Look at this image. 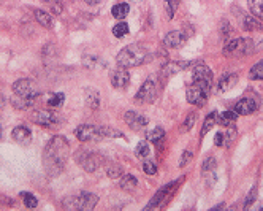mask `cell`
Here are the masks:
<instances>
[{
	"label": "cell",
	"instance_id": "obj_1",
	"mask_svg": "<svg viewBox=\"0 0 263 211\" xmlns=\"http://www.w3.org/2000/svg\"><path fill=\"white\" fill-rule=\"evenodd\" d=\"M70 143L64 135H54L43 148V168L48 177H59L68 160Z\"/></svg>",
	"mask_w": 263,
	"mask_h": 211
},
{
	"label": "cell",
	"instance_id": "obj_2",
	"mask_svg": "<svg viewBox=\"0 0 263 211\" xmlns=\"http://www.w3.org/2000/svg\"><path fill=\"white\" fill-rule=\"evenodd\" d=\"M190 75H192V81L186 89L187 102L195 105V107H203L209 99V92L212 88V72L203 62H198L194 64Z\"/></svg>",
	"mask_w": 263,
	"mask_h": 211
},
{
	"label": "cell",
	"instance_id": "obj_3",
	"mask_svg": "<svg viewBox=\"0 0 263 211\" xmlns=\"http://www.w3.org/2000/svg\"><path fill=\"white\" fill-rule=\"evenodd\" d=\"M148 57H149V51L146 46L135 43V45H128L124 50L119 51V54L116 56V62L119 67L134 68L145 64L148 61Z\"/></svg>",
	"mask_w": 263,
	"mask_h": 211
},
{
	"label": "cell",
	"instance_id": "obj_4",
	"mask_svg": "<svg viewBox=\"0 0 263 211\" xmlns=\"http://www.w3.org/2000/svg\"><path fill=\"white\" fill-rule=\"evenodd\" d=\"M255 41L250 38H235L229 41L222 50V54L230 59H238V57L249 56L255 51Z\"/></svg>",
	"mask_w": 263,
	"mask_h": 211
},
{
	"label": "cell",
	"instance_id": "obj_5",
	"mask_svg": "<svg viewBox=\"0 0 263 211\" xmlns=\"http://www.w3.org/2000/svg\"><path fill=\"white\" fill-rule=\"evenodd\" d=\"M97 202H99V197L95 194L81 192V194L73 195V197H67L62 205H64V208H68V209L89 211V209H94V206L97 205Z\"/></svg>",
	"mask_w": 263,
	"mask_h": 211
},
{
	"label": "cell",
	"instance_id": "obj_6",
	"mask_svg": "<svg viewBox=\"0 0 263 211\" xmlns=\"http://www.w3.org/2000/svg\"><path fill=\"white\" fill-rule=\"evenodd\" d=\"M76 162L78 165H81L86 172H97L103 163H105V159L97 154V152H92V151H84L81 149L76 152Z\"/></svg>",
	"mask_w": 263,
	"mask_h": 211
},
{
	"label": "cell",
	"instance_id": "obj_7",
	"mask_svg": "<svg viewBox=\"0 0 263 211\" xmlns=\"http://www.w3.org/2000/svg\"><path fill=\"white\" fill-rule=\"evenodd\" d=\"M11 89H13V94H16V96L32 99V100H37L40 96L38 86L35 85L32 79H27V78H21V79L15 81V83L11 85Z\"/></svg>",
	"mask_w": 263,
	"mask_h": 211
},
{
	"label": "cell",
	"instance_id": "obj_8",
	"mask_svg": "<svg viewBox=\"0 0 263 211\" xmlns=\"http://www.w3.org/2000/svg\"><path fill=\"white\" fill-rule=\"evenodd\" d=\"M32 121L41 127L53 129L61 124L62 118H61V114L54 111V108L53 110H35L32 113Z\"/></svg>",
	"mask_w": 263,
	"mask_h": 211
},
{
	"label": "cell",
	"instance_id": "obj_9",
	"mask_svg": "<svg viewBox=\"0 0 263 211\" xmlns=\"http://www.w3.org/2000/svg\"><path fill=\"white\" fill-rule=\"evenodd\" d=\"M75 135L79 142L82 143H89V142H99L102 140L100 134V125H91V124H82L75 129Z\"/></svg>",
	"mask_w": 263,
	"mask_h": 211
},
{
	"label": "cell",
	"instance_id": "obj_10",
	"mask_svg": "<svg viewBox=\"0 0 263 211\" xmlns=\"http://www.w3.org/2000/svg\"><path fill=\"white\" fill-rule=\"evenodd\" d=\"M157 99V85L152 79H146L141 85L138 92L135 94V102L137 103H152Z\"/></svg>",
	"mask_w": 263,
	"mask_h": 211
},
{
	"label": "cell",
	"instance_id": "obj_11",
	"mask_svg": "<svg viewBox=\"0 0 263 211\" xmlns=\"http://www.w3.org/2000/svg\"><path fill=\"white\" fill-rule=\"evenodd\" d=\"M258 110V100L254 97H243L241 100H238L235 105V111L238 116H249Z\"/></svg>",
	"mask_w": 263,
	"mask_h": 211
},
{
	"label": "cell",
	"instance_id": "obj_12",
	"mask_svg": "<svg viewBox=\"0 0 263 211\" xmlns=\"http://www.w3.org/2000/svg\"><path fill=\"white\" fill-rule=\"evenodd\" d=\"M124 121L132 129V131H141V129H145L149 124L146 116H143V114H140V113H137L134 110H128L124 114Z\"/></svg>",
	"mask_w": 263,
	"mask_h": 211
},
{
	"label": "cell",
	"instance_id": "obj_13",
	"mask_svg": "<svg viewBox=\"0 0 263 211\" xmlns=\"http://www.w3.org/2000/svg\"><path fill=\"white\" fill-rule=\"evenodd\" d=\"M111 85L116 89H125L130 85V72L124 67L116 68L111 73Z\"/></svg>",
	"mask_w": 263,
	"mask_h": 211
},
{
	"label": "cell",
	"instance_id": "obj_14",
	"mask_svg": "<svg viewBox=\"0 0 263 211\" xmlns=\"http://www.w3.org/2000/svg\"><path fill=\"white\" fill-rule=\"evenodd\" d=\"M176 183H178V181H173V183H170V184H165V186L162 187V189L152 197V200L149 202V205L146 206V209L159 208V206L162 205L163 200H168L170 195H171V189H173V187H176Z\"/></svg>",
	"mask_w": 263,
	"mask_h": 211
},
{
	"label": "cell",
	"instance_id": "obj_15",
	"mask_svg": "<svg viewBox=\"0 0 263 211\" xmlns=\"http://www.w3.org/2000/svg\"><path fill=\"white\" fill-rule=\"evenodd\" d=\"M11 137H13L15 142H18L22 146H27L32 142V132H30V129L26 127V125L15 127L13 131H11Z\"/></svg>",
	"mask_w": 263,
	"mask_h": 211
},
{
	"label": "cell",
	"instance_id": "obj_16",
	"mask_svg": "<svg viewBox=\"0 0 263 211\" xmlns=\"http://www.w3.org/2000/svg\"><path fill=\"white\" fill-rule=\"evenodd\" d=\"M186 43V35L181 30H173L168 32L163 38V46L165 48H179Z\"/></svg>",
	"mask_w": 263,
	"mask_h": 211
},
{
	"label": "cell",
	"instance_id": "obj_17",
	"mask_svg": "<svg viewBox=\"0 0 263 211\" xmlns=\"http://www.w3.org/2000/svg\"><path fill=\"white\" fill-rule=\"evenodd\" d=\"M195 62H187V61H179V62H170L168 65H165L163 70H162V75L165 78L168 76H173L176 75L178 72H183L184 68H189L190 65H194Z\"/></svg>",
	"mask_w": 263,
	"mask_h": 211
},
{
	"label": "cell",
	"instance_id": "obj_18",
	"mask_svg": "<svg viewBox=\"0 0 263 211\" xmlns=\"http://www.w3.org/2000/svg\"><path fill=\"white\" fill-rule=\"evenodd\" d=\"M238 85V75L236 73H227L221 78L217 85V94H224L227 91L233 89Z\"/></svg>",
	"mask_w": 263,
	"mask_h": 211
},
{
	"label": "cell",
	"instance_id": "obj_19",
	"mask_svg": "<svg viewBox=\"0 0 263 211\" xmlns=\"http://www.w3.org/2000/svg\"><path fill=\"white\" fill-rule=\"evenodd\" d=\"M84 96H86V105L91 110H99L100 107V94L95 88H87L84 91Z\"/></svg>",
	"mask_w": 263,
	"mask_h": 211
},
{
	"label": "cell",
	"instance_id": "obj_20",
	"mask_svg": "<svg viewBox=\"0 0 263 211\" xmlns=\"http://www.w3.org/2000/svg\"><path fill=\"white\" fill-rule=\"evenodd\" d=\"M238 119V113L233 111H224V113H217L216 116V124L222 125V127H230L236 122Z\"/></svg>",
	"mask_w": 263,
	"mask_h": 211
},
{
	"label": "cell",
	"instance_id": "obj_21",
	"mask_svg": "<svg viewBox=\"0 0 263 211\" xmlns=\"http://www.w3.org/2000/svg\"><path fill=\"white\" fill-rule=\"evenodd\" d=\"M10 103H11V107H13L15 110H29L32 105L35 103V100H32V99H26V97H19V96H16V94H13V96H11V99H10Z\"/></svg>",
	"mask_w": 263,
	"mask_h": 211
},
{
	"label": "cell",
	"instance_id": "obj_22",
	"mask_svg": "<svg viewBox=\"0 0 263 211\" xmlns=\"http://www.w3.org/2000/svg\"><path fill=\"white\" fill-rule=\"evenodd\" d=\"M35 19L38 21V24L40 26H43L45 29H53L54 27V21H53V18H51V15L50 13H46L45 10H41V8H37L35 10Z\"/></svg>",
	"mask_w": 263,
	"mask_h": 211
},
{
	"label": "cell",
	"instance_id": "obj_23",
	"mask_svg": "<svg viewBox=\"0 0 263 211\" xmlns=\"http://www.w3.org/2000/svg\"><path fill=\"white\" fill-rule=\"evenodd\" d=\"M119 186H121V189H124V191H127V192H132V191H134L135 187L138 186V181H137V178L134 177V175L127 173V175H122V177H121Z\"/></svg>",
	"mask_w": 263,
	"mask_h": 211
},
{
	"label": "cell",
	"instance_id": "obj_24",
	"mask_svg": "<svg viewBox=\"0 0 263 211\" xmlns=\"http://www.w3.org/2000/svg\"><path fill=\"white\" fill-rule=\"evenodd\" d=\"M65 100V94L64 92H57V94H51L50 97L46 99V107L48 108H61Z\"/></svg>",
	"mask_w": 263,
	"mask_h": 211
},
{
	"label": "cell",
	"instance_id": "obj_25",
	"mask_svg": "<svg viewBox=\"0 0 263 211\" xmlns=\"http://www.w3.org/2000/svg\"><path fill=\"white\" fill-rule=\"evenodd\" d=\"M128 13H130V5L125 4V2L116 4V5L111 8V15H113V18H116V19H124Z\"/></svg>",
	"mask_w": 263,
	"mask_h": 211
},
{
	"label": "cell",
	"instance_id": "obj_26",
	"mask_svg": "<svg viewBox=\"0 0 263 211\" xmlns=\"http://www.w3.org/2000/svg\"><path fill=\"white\" fill-rule=\"evenodd\" d=\"M243 29L246 32H254V30H261L263 26L258 21V18H252V16H244L243 19Z\"/></svg>",
	"mask_w": 263,
	"mask_h": 211
},
{
	"label": "cell",
	"instance_id": "obj_27",
	"mask_svg": "<svg viewBox=\"0 0 263 211\" xmlns=\"http://www.w3.org/2000/svg\"><path fill=\"white\" fill-rule=\"evenodd\" d=\"M163 138H165V131H163L162 127L152 129V131H149L148 135H146L148 142H152L154 145H160V143L163 142Z\"/></svg>",
	"mask_w": 263,
	"mask_h": 211
},
{
	"label": "cell",
	"instance_id": "obj_28",
	"mask_svg": "<svg viewBox=\"0 0 263 211\" xmlns=\"http://www.w3.org/2000/svg\"><path fill=\"white\" fill-rule=\"evenodd\" d=\"M247 5L252 11V15L263 21V0H247Z\"/></svg>",
	"mask_w": 263,
	"mask_h": 211
},
{
	"label": "cell",
	"instance_id": "obj_29",
	"mask_svg": "<svg viewBox=\"0 0 263 211\" xmlns=\"http://www.w3.org/2000/svg\"><path fill=\"white\" fill-rule=\"evenodd\" d=\"M149 152H151V149H149L148 140H141V142L135 148V156L140 157V159H146L149 156Z\"/></svg>",
	"mask_w": 263,
	"mask_h": 211
},
{
	"label": "cell",
	"instance_id": "obj_30",
	"mask_svg": "<svg viewBox=\"0 0 263 211\" xmlns=\"http://www.w3.org/2000/svg\"><path fill=\"white\" fill-rule=\"evenodd\" d=\"M249 78L252 81H263V59L249 70Z\"/></svg>",
	"mask_w": 263,
	"mask_h": 211
},
{
	"label": "cell",
	"instance_id": "obj_31",
	"mask_svg": "<svg viewBox=\"0 0 263 211\" xmlns=\"http://www.w3.org/2000/svg\"><path fill=\"white\" fill-rule=\"evenodd\" d=\"M19 197H21V200L24 202V205H26L27 208H37L38 206V198L35 197L32 192H21Z\"/></svg>",
	"mask_w": 263,
	"mask_h": 211
},
{
	"label": "cell",
	"instance_id": "obj_32",
	"mask_svg": "<svg viewBox=\"0 0 263 211\" xmlns=\"http://www.w3.org/2000/svg\"><path fill=\"white\" fill-rule=\"evenodd\" d=\"M216 116H217L216 111H212L206 116V119H205L203 127H201V135H206V132H209L211 129L214 127V124H216Z\"/></svg>",
	"mask_w": 263,
	"mask_h": 211
},
{
	"label": "cell",
	"instance_id": "obj_33",
	"mask_svg": "<svg viewBox=\"0 0 263 211\" xmlns=\"http://www.w3.org/2000/svg\"><path fill=\"white\" fill-rule=\"evenodd\" d=\"M128 24H127V22H124V21H121V22H119V24H116L114 27H113V35H114V37L116 38H124L125 37V35L128 33Z\"/></svg>",
	"mask_w": 263,
	"mask_h": 211
},
{
	"label": "cell",
	"instance_id": "obj_34",
	"mask_svg": "<svg viewBox=\"0 0 263 211\" xmlns=\"http://www.w3.org/2000/svg\"><path fill=\"white\" fill-rule=\"evenodd\" d=\"M100 134L103 138H117V137H124V134L121 131H116L113 127H105L100 125Z\"/></svg>",
	"mask_w": 263,
	"mask_h": 211
},
{
	"label": "cell",
	"instance_id": "obj_35",
	"mask_svg": "<svg viewBox=\"0 0 263 211\" xmlns=\"http://www.w3.org/2000/svg\"><path fill=\"white\" fill-rule=\"evenodd\" d=\"M179 2H181V0H165V11H166V15H168L170 19L174 18Z\"/></svg>",
	"mask_w": 263,
	"mask_h": 211
},
{
	"label": "cell",
	"instance_id": "obj_36",
	"mask_svg": "<svg viewBox=\"0 0 263 211\" xmlns=\"http://www.w3.org/2000/svg\"><path fill=\"white\" fill-rule=\"evenodd\" d=\"M224 135H225L224 146H232V143L235 142V138H236V129L233 125L227 127V132H224Z\"/></svg>",
	"mask_w": 263,
	"mask_h": 211
},
{
	"label": "cell",
	"instance_id": "obj_37",
	"mask_svg": "<svg viewBox=\"0 0 263 211\" xmlns=\"http://www.w3.org/2000/svg\"><path fill=\"white\" fill-rule=\"evenodd\" d=\"M257 195H258V186L254 184V187H252V189H250V192L247 194L246 200H244V208H249L250 205H252V203L257 200Z\"/></svg>",
	"mask_w": 263,
	"mask_h": 211
},
{
	"label": "cell",
	"instance_id": "obj_38",
	"mask_svg": "<svg viewBox=\"0 0 263 211\" xmlns=\"http://www.w3.org/2000/svg\"><path fill=\"white\" fill-rule=\"evenodd\" d=\"M106 175H108L110 178L116 180V178H121L124 173H122V168L119 165H108L106 167Z\"/></svg>",
	"mask_w": 263,
	"mask_h": 211
},
{
	"label": "cell",
	"instance_id": "obj_39",
	"mask_svg": "<svg viewBox=\"0 0 263 211\" xmlns=\"http://www.w3.org/2000/svg\"><path fill=\"white\" fill-rule=\"evenodd\" d=\"M143 170H145L146 175H155L157 173V165H155V162L154 160H143Z\"/></svg>",
	"mask_w": 263,
	"mask_h": 211
},
{
	"label": "cell",
	"instance_id": "obj_40",
	"mask_svg": "<svg viewBox=\"0 0 263 211\" xmlns=\"http://www.w3.org/2000/svg\"><path fill=\"white\" fill-rule=\"evenodd\" d=\"M217 167V162H216V157H206L205 162H203V173H206V172H211V170H216Z\"/></svg>",
	"mask_w": 263,
	"mask_h": 211
},
{
	"label": "cell",
	"instance_id": "obj_41",
	"mask_svg": "<svg viewBox=\"0 0 263 211\" xmlns=\"http://www.w3.org/2000/svg\"><path fill=\"white\" fill-rule=\"evenodd\" d=\"M195 121H197V113H190L183 124V132H189L195 125Z\"/></svg>",
	"mask_w": 263,
	"mask_h": 211
},
{
	"label": "cell",
	"instance_id": "obj_42",
	"mask_svg": "<svg viewBox=\"0 0 263 211\" xmlns=\"http://www.w3.org/2000/svg\"><path fill=\"white\" fill-rule=\"evenodd\" d=\"M221 33H222V38L224 40H227L230 37V33H232V27H230V24H229V21H222V26H221Z\"/></svg>",
	"mask_w": 263,
	"mask_h": 211
},
{
	"label": "cell",
	"instance_id": "obj_43",
	"mask_svg": "<svg viewBox=\"0 0 263 211\" xmlns=\"http://www.w3.org/2000/svg\"><path fill=\"white\" fill-rule=\"evenodd\" d=\"M192 160V152H190L189 149H186L184 152H183V156H181V160H179V167H186L187 163Z\"/></svg>",
	"mask_w": 263,
	"mask_h": 211
},
{
	"label": "cell",
	"instance_id": "obj_44",
	"mask_svg": "<svg viewBox=\"0 0 263 211\" xmlns=\"http://www.w3.org/2000/svg\"><path fill=\"white\" fill-rule=\"evenodd\" d=\"M51 11H53V15H61L62 13V4L61 2H59V0H56V2H54V0H51Z\"/></svg>",
	"mask_w": 263,
	"mask_h": 211
},
{
	"label": "cell",
	"instance_id": "obj_45",
	"mask_svg": "<svg viewBox=\"0 0 263 211\" xmlns=\"http://www.w3.org/2000/svg\"><path fill=\"white\" fill-rule=\"evenodd\" d=\"M224 140H225V135H224V132H217L216 134V137H214V145L216 146H224Z\"/></svg>",
	"mask_w": 263,
	"mask_h": 211
},
{
	"label": "cell",
	"instance_id": "obj_46",
	"mask_svg": "<svg viewBox=\"0 0 263 211\" xmlns=\"http://www.w3.org/2000/svg\"><path fill=\"white\" fill-rule=\"evenodd\" d=\"M84 2L87 4V5H97L100 0H84Z\"/></svg>",
	"mask_w": 263,
	"mask_h": 211
},
{
	"label": "cell",
	"instance_id": "obj_47",
	"mask_svg": "<svg viewBox=\"0 0 263 211\" xmlns=\"http://www.w3.org/2000/svg\"><path fill=\"white\" fill-rule=\"evenodd\" d=\"M40 2H51V0H40Z\"/></svg>",
	"mask_w": 263,
	"mask_h": 211
},
{
	"label": "cell",
	"instance_id": "obj_48",
	"mask_svg": "<svg viewBox=\"0 0 263 211\" xmlns=\"http://www.w3.org/2000/svg\"><path fill=\"white\" fill-rule=\"evenodd\" d=\"M0 138H2V129H0Z\"/></svg>",
	"mask_w": 263,
	"mask_h": 211
}]
</instances>
